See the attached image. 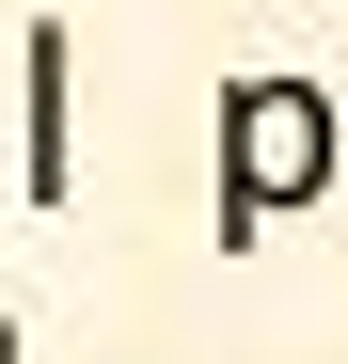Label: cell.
Returning a JSON list of instances; mask_svg holds the SVG:
<instances>
[{"mask_svg": "<svg viewBox=\"0 0 348 364\" xmlns=\"http://www.w3.org/2000/svg\"><path fill=\"white\" fill-rule=\"evenodd\" d=\"M317 191H332V95L285 80V64L222 80V191H206V237L254 254V237H269L285 206H317Z\"/></svg>", "mask_w": 348, "mask_h": 364, "instance_id": "cell-1", "label": "cell"}, {"mask_svg": "<svg viewBox=\"0 0 348 364\" xmlns=\"http://www.w3.org/2000/svg\"><path fill=\"white\" fill-rule=\"evenodd\" d=\"M0 143H16V206H64V191H80V32H32V48H16Z\"/></svg>", "mask_w": 348, "mask_h": 364, "instance_id": "cell-2", "label": "cell"}, {"mask_svg": "<svg viewBox=\"0 0 348 364\" xmlns=\"http://www.w3.org/2000/svg\"><path fill=\"white\" fill-rule=\"evenodd\" d=\"M0 206H16V143H0Z\"/></svg>", "mask_w": 348, "mask_h": 364, "instance_id": "cell-3", "label": "cell"}, {"mask_svg": "<svg viewBox=\"0 0 348 364\" xmlns=\"http://www.w3.org/2000/svg\"><path fill=\"white\" fill-rule=\"evenodd\" d=\"M0 364H32V348H16V317H0Z\"/></svg>", "mask_w": 348, "mask_h": 364, "instance_id": "cell-4", "label": "cell"}]
</instances>
